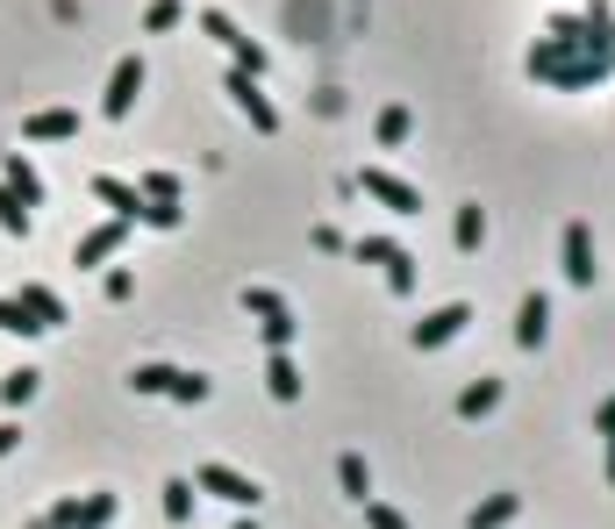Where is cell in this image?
Masks as SVG:
<instances>
[{"instance_id": "obj_1", "label": "cell", "mask_w": 615, "mask_h": 529, "mask_svg": "<svg viewBox=\"0 0 615 529\" xmlns=\"http://www.w3.org/2000/svg\"><path fill=\"white\" fill-rule=\"evenodd\" d=\"M522 72H530V80H544V86H602L608 72H615V57H587V51H565V43L537 36L530 57H522Z\"/></svg>"}, {"instance_id": "obj_2", "label": "cell", "mask_w": 615, "mask_h": 529, "mask_svg": "<svg viewBox=\"0 0 615 529\" xmlns=\"http://www.w3.org/2000/svg\"><path fill=\"white\" fill-rule=\"evenodd\" d=\"M358 193H372V201L394 208V215H423V193H415L401 172H386V165H365V172H358Z\"/></svg>"}, {"instance_id": "obj_3", "label": "cell", "mask_w": 615, "mask_h": 529, "mask_svg": "<svg viewBox=\"0 0 615 529\" xmlns=\"http://www.w3.org/2000/svg\"><path fill=\"white\" fill-rule=\"evenodd\" d=\"M137 94H144V57L129 51V57H115V72H108V94H100V115H108V123H129Z\"/></svg>"}, {"instance_id": "obj_4", "label": "cell", "mask_w": 615, "mask_h": 529, "mask_svg": "<svg viewBox=\"0 0 615 529\" xmlns=\"http://www.w3.org/2000/svg\"><path fill=\"white\" fill-rule=\"evenodd\" d=\"M193 487L215 494V501H230V508H258V501H265L258 479H244L236 465H201V473H193Z\"/></svg>"}, {"instance_id": "obj_5", "label": "cell", "mask_w": 615, "mask_h": 529, "mask_svg": "<svg viewBox=\"0 0 615 529\" xmlns=\"http://www.w3.org/2000/svg\"><path fill=\"white\" fill-rule=\"evenodd\" d=\"M465 322H473V300H444L437 315H423V322H415V351H444V343L452 337H465Z\"/></svg>"}, {"instance_id": "obj_6", "label": "cell", "mask_w": 615, "mask_h": 529, "mask_svg": "<svg viewBox=\"0 0 615 529\" xmlns=\"http://www.w3.org/2000/svg\"><path fill=\"white\" fill-rule=\"evenodd\" d=\"M129 230H137V222H94V230L79 236V244H72V265H108V258H123V244H129Z\"/></svg>"}, {"instance_id": "obj_7", "label": "cell", "mask_w": 615, "mask_h": 529, "mask_svg": "<svg viewBox=\"0 0 615 529\" xmlns=\"http://www.w3.org/2000/svg\"><path fill=\"white\" fill-rule=\"evenodd\" d=\"M559 265H565V279H573V286H594V230H587V222H565Z\"/></svg>"}, {"instance_id": "obj_8", "label": "cell", "mask_w": 615, "mask_h": 529, "mask_svg": "<svg viewBox=\"0 0 615 529\" xmlns=\"http://www.w3.org/2000/svg\"><path fill=\"white\" fill-rule=\"evenodd\" d=\"M230 100L251 115V129H258V136H273V129H279V108L258 94V80H251V72H230Z\"/></svg>"}, {"instance_id": "obj_9", "label": "cell", "mask_w": 615, "mask_h": 529, "mask_svg": "<svg viewBox=\"0 0 615 529\" xmlns=\"http://www.w3.org/2000/svg\"><path fill=\"white\" fill-rule=\"evenodd\" d=\"M94 201L108 208L115 222H137V215H144V193L129 187V179H115V172H94Z\"/></svg>"}, {"instance_id": "obj_10", "label": "cell", "mask_w": 615, "mask_h": 529, "mask_svg": "<svg viewBox=\"0 0 615 529\" xmlns=\"http://www.w3.org/2000/svg\"><path fill=\"white\" fill-rule=\"evenodd\" d=\"M22 136H29V144H72V136H79V115H72V108H36L22 123Z\"/></svg>"}, {"instance_id": "obj_11", "label": "cell", "mask_w": 615, "mask_h": 529, "mask_svg": "<svg viewBox=\"0 0 615 529\" xmlns=\"http://www.w3.org/2000/svg\"><path fill=\"white\" fill-rule=\"evenodd\" d=\"M544 329H551V300H544V294H522V308H516V343H522V351H537V343H544Z\"/></svg>"}, {"instance_id": "obj_12", "label": "cell", "mask_w": 615, "mask_h": 529, "mask_svg": "<svg viewBox=\"0 0 615 529\" xmlns=\"http://www.w3.org/2000/svg\"><path fill=\"white\" fill-rule=\"evenodd\" d=\"M516 516H522V494H487V501L465 516V529H508Z\"/></svg>"}, {"instance_id": "obj_13", "label": "cell", "mask_w": 615, "mask_h": 529, "mask_svg": "<svg viewBox=\"0 0 615 529\" xmlns=\"http://www.w3.org/2000/svg\"><path fill=\"white\" fill-rule=\"evenodd\" d=\"M265 394H273V401H301V366H294L287 351L265 358Z\"/></svg>"}, {"instance_id": "obj_14", "label": "cell", "mask_w": 615, "mask_h": 529, "mask_svg": "<svg viewBox=\"0 0 615 529\" xmlns=\"http://www.w3.org/2000/svg\"><path fill=\"white\" fill-rule=\"evenodd\" d=\"M14 300H22V308L36 315L43 329H57V322H65V300H57V294H51V286H43V279H22V294H14Z\"/></svg>"}, {"instance_id": "obj_15", "label": "cell", "mask_w": 615, "mask_h": 529, "mask_svg": "<svg viewBox=\"0 0 615 529\" xmlns=\"http://www.w3.org/2000/svg\"><path fill=\"white\" fill-rule=\"evenodd\" d=\"M0 187H14V193H22V208H43V172L22 158V150H8V179H0Z\"/></svg>"}, {"instance_id": "obj_16", "label": "cell", "mask_w": 615, "mask_h": 529, "mask_svg": "<svg viewBox=\"0 0 615 529\" xmlns=\"http://www.w3.org/2000/svg\"><path fill=\"white\" fill-rule=\"evenodd\" d=\"M494 408H501V380H487V372H479V380L458 394V415H465V422H479V415H494Z\"/></svg>"}, {"instance_id": "obj_17", "label": "cell", "mask_w": 615, "mask_h": 529, "mask_svg": "<svg viewBox=\"0 0 615 529\" xmlns=\"http://www.w3.org/2000/svg\"><path fill=\"white\" fill-rule=\"evenodd\" d=\"M222 51H230V65H236V72H251V80H265V65H273V51H265V43H251L244 29H236V36L222 43Z\"/></svg>"}, {"instance_id": "obj_18", "label": "cell", "mask_w": 615, "mask_h": 529, "mask_svg": "<svg viewBox=\"0 0 615 529\" xmlns=\"http://www.w3.org/2000/svg\"><path fill=\"white\" fill-rule=\"evenodd\" d=\"M337 487H343V494H351V501H358V508H365V501H372V473H365V458H358V451H343V458H337Z\"/></svg>"}, {"instance_id": "obj_19", "label": "cell", "mask_w": 615, "mask_h": 529, "mask_svg": "<svg viewBox=\"0 0 615 529\" xmlns=\"http://www.w3.org/2000/svg\"><path fill=\"white\" fill-rule=\"evenodd\" d=\"M115 522V494H79L72 501V529H108Z\"/></svg>"}, {"instance_id": "obj_20", "label": "cell", "mask_w": 615, "mask_h": 529, "mask_svg": "<svg viewBox=\"0 0 615 529\" xmlns=\"http://www.w3.org/2000/svg\"><path fill=\"white\" fill-rule=\"evenodd\" d=\"M372 136H380L386 150H394V144H409V136H415V115L394 100V108H380V123H372Z\"/></svg>"}, {"instance_id": "obj_21", "label": "cell", "mask_w": 615, "mask_h": 529, "mask_svg": "<svg viewBox=\"0 0 615 529\" xmlns=\"http://www.w3.org/2000/svg\"><path fill=\"white\" fill-rule=\"evenodd\" d=\"M193 501H201L193 479H165V522H193Z\"/></svg>"}, {"instance_id": "obj_22", "label": "cell", "mask_w": 615, "mask_h": 529, "mask_svg": "<svg viewBox=\"0 0 615 529\" xmlns=\"http://www.w3.org/2000/svg\"><path fill=\"white\" fill-rule=\"evenodd\" d=\"M36 387H43V372H36V366H14L8 380H0V401L22 408V401H36Z\"/></svg>"}, {"instance_id": "obj_23", "label": "cell", "mask_w": 615, "mask_h": 529, "mask_svg": "<svg viewBox=\"0 0 615 529\" xmlns=\"http://www.w3.org/2000/svg\"><path fill=\"white\" fill-rule=\"evenodd\" d=\"M0 230H8V236H29V230H36V215L22 208V193H14V187H0Z\"/></svg>"}, {"instance_id": "obj_24", "label": "cell", "mask_w": 615, "mask_h": 529, "mask_svg": "<svg viewBox=\"0 0 615 529\" xmlns=\"http://www.w3.org/2000/svg\"><path fill=\"white\" fill-rule=\"evenodd\" d=\"M0 329H8V337H43V322H36V315H29L14 294H0Z\"/></svg>"}, {"instance_id": "obj_25", "label": "cell", "mask_w": 615, "mask_h": 529, "mask_svg": "<svg viewBox=\"0 0 615 529\" xmlns=\"http://www.w3.org/2000/svg\"><path fill=\"white\" fill-rule=\"evenodd\" d=\"M208 394H215V387H208L201 372H172V387H165V401H179V408H201Z\"/></svg>"}, {"instance_id": "obj_26", "label": "cell", "mask_w": 615, "mask_h": 529, "mask_svg": "<svg viewBox=\"0 0 615 529\" xmlns=\"http://www.w3.org/2000/svg\"><path fill=\"white\" fill-rule=\"evenodd\" d=\"M258 337H265V351H294L301 322H294V315H265V322H258Z\"/></svg>"}, {"instance_id": "obj_27", "label": "cell", "mask_w": 615, "mask_h": 529, "mask_svg": "<svg viewBox=\"0 0 615 529\" xmlns=\"http://www.w3.org/2000/svg\"><path fill=\"white\" fill-rule=\"evenodd\" d=\"M458 251H479V244H487V215H479V208H458Z\"/></svg>"}, {"instance_id": "obj_28", "label": "cell", "mask_w": 615, "mask_h": 529, "mask_svg": "<svg viewBox=\"0 0 615 529\" xmlns=\"http://www.w3.org/2000/svg\"><path fill=\"white\" fill-rule=\"evenodd\" d=\"M179 22H187L179 0H151V8H144V29H151V36H165V29H179Z\"/></svg>"}, {"instance_id": "obj_29", "label": "cell", "mask_w": 615, "mask_h": 529, "mask_svg": "<svg viewBox=\"0 0 615 529\" xmlns=\"http://www.w3.org/2000/svg\"><path fill=\"white\" fill-rule=\"evenodd\" d=\"M380 272H386V286H394V294H401V300H409V294H415V258H409V251H394V258H386Z\"/></svg>"}, {"instance_id": "obj_30", "label": "cell", "mask_w": 615, "mask_h": 529, "mask_svg": "<svg viewBox=\"0 0 615 529\" xmlns=\"http://www.w3.org/2000/svg\"><path fill=\"white\" fill-rule=\"evenodd\" d=\"M394 251H401L394 236H358V244H351V258H358V265H386Z\"/></svg>"}, {"instance_id": "obj_31", "label": "cell", "mask_w": 615, "mask_h": 529, "mask_svg": "<svg viewBox=\"0 0 615 529\" xmlns=\"http://www.w3.org/2000/svg\"><path fill=\"white\" fill-rule=\"evenodd\" d=\"M244 315H258V322H265V315H287V300H279L273 286H244Z\"/></svg>"}, {"instance_id": "obj_32", "label": "cell", "mask_w": 615, "mask_h": 529, "mask_svg": "<svg viewBox=\"0 0 615 529\" xmlns=\"http://www.w3.org/2000/svg\"><path fill=\"white\" fill-rule=\"evenodd\" d=\"M137 193H144V201H179V172H144Z\"/></svg>"}, {"instance_id": "obj_33", "label": "cell", "mask_w": 615, "mask_h": 529, "mask_svg": "<svg viewBox=\"0 0 615 529\" xmlns=\"http://www.w3.org/2000/svg\"><path fill=\"white\" fill-rule=\"evenodd\" d=\"M137 222H151V230H179V222H187V208H179V201H144Z\"/></svg>"}, {"instance_id": "obj_34", "label": "cell", "mask_w": 615, "mask_h": 529, "mask_svg": "<svg viewBox=\"0 0 615 529\" xmlns=\"http://www.w3.org/2000/svg\"><path fill=\"white\" fill-rule=\"evenodd\" d=\"M172 372H179V366H137V372H129V387H137V394H165V387H172Z\"/></svg>"}, {"instance_id": "obj_35", "label": "cell", "mask_w": 615, "mask_h": 529, "mask_svg": "<svg viewBox=\"0 0 615 529\" xmlns=\"http://www.w3.org/2000/svg\"><path fill=\"white\" fill-rule=\"evenodd\" d=\"M193 29H201V36H215V43H230V36H236V22H230L222 8H201V22H193Z\"/></svg>"}, {"instance_id": "obj_36", "label": "cell", "mask_w": 615, "mask_h": 529, "mask_svg": "<svg viewBox=\"0 0 615 529\" xmlns=\"http://www.w3.org/2000/svg\"><path fill=\"white\" fill-rule=\"evenodd\" d=\"M365 529H409V516L386 508V501H365Z\"/></svg>"}, {"instance_id": "obj_37", "label": "cell", "mask_w": 615, "mask_h": 529, "mask_svg": "<svg viewBox=\"0 0 615 529\" xmlns=\"http://www.w3.org/2000/svg\"><path fill=\"white\" fill-rule=\"evenodd\" d=\"M129 294H137V272L115 265V272H108V300H129Z\"/></svg>"}, {"instance_id": "obj_38", "label": "cell", "mask_w": 615, "mask_h": 529, "mask_svg": "<svg viewBox=\"0 0 615 529\" xmlns=\"http://www.w3.org/2000/svg\"><path fill=\"white\" fill-rule=\"evenodd\" d=\"M594 430H602V436H608V430H615V394H608V401H602V408H594Z\"/></svg>"}, {"instance_id": "obj_39", "label": "cell", "mask_w": 615, "mask_h": 529, "mask_svg": "<svg viewBox=\"0 0 615 529\" xmlns=\"http://www.w3.org/2000/svg\"><path fill=\"white\" fill-rule=\"evenodd\" d=\"M14 444H22V430H14V422H0V458H8Z\"/></svg>"}, {"instance_id": "obj_40", "label": "cell", "mask_w": 615, "mask_h": 529, "mask_svg": "<svg viewBox=\"0 0 615 529\" xmlns=\"http://www.w3.org/2000/svg\"><path fill=\"white\" fill-rule=\"evenodd\" d=\"M602 473H608V487H615V430H608V458H602Z\"/></svg>"}, {"instance_id": "obj_41", "label": "cell", "mask_w": 615, "mask_h": 529, "mask_svg": "<svg viewBox=\"0 0 615 529\" xmlns=\"http://www.w3.org/2000/svg\"><path fill=\"white\" fill-rule=\"evenodd\" d=\"M22 529H57V522H51V516H43V522H22Z\"/></svg>"}, {"instance_id": "obj_42", "label": "cell", "mask_w": 615, "mask_h": 529, "mask_svg": "<svg viewBox=\"0 0 615 529\" xmlns=\"http://www.w3.org/2000/svg\"><path fill=\"white\" fill-rule=\"evenodd\" d=\"M236 529H258V522H236Z\"/></svg>"}, {"instance_id": "obj_43", "label": "cell", "mask_w": 615, "mask_h": 529, "mask_svg": "<svg viewBox=\"0 0 615 529\" xmlns=\"http://www.w3.org/2000/svg\"><path fill=\"white\" fill-rule=\"evenodd\" d=\"M608 57H615V36H608Z\"/></svg>"}]
</instances>
